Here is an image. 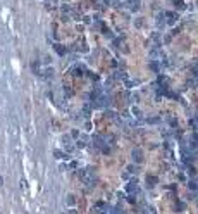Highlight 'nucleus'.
I'll use <instances>...</instances> for the list:
<instances>
[{
    "instance_id": "1",
    "label": "nucleus",
    "mask_w": 198,
    "mask_h": 214,
    "mask_svg": "<svg viewBox=\"0 0 198 214\" xmlns=\"http://www.w3.org/2000/svg\"><path fill=\"white\" fill-rule=\"evenodd\" d=\"M67 204H74V197H72V195H71V197H67Z\"/></svg>"
},
{
    "instance_id": "2",
    "label": "nucleus",
    "mask_w": 198,
    "mask_h": 214,
    "mask_svg": "<svg viewBox=\"0 0 198 214\" xmlns=\"http://www.w3.org/2000/svg\"><path fill=\"white\" fill-rule=\"evenodd\" d=\"M48 2H50V0H48Z\"/></svg>"
}]
</instances>
